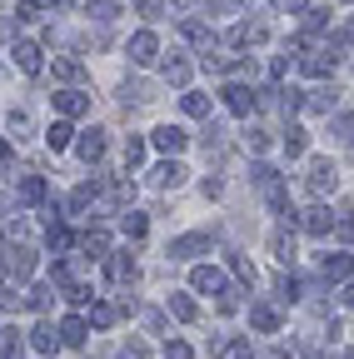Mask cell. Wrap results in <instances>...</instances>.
Returning a JSON list of instances; mask_svg holds the SVG:
<instances>
[{"mask_svg":"<svg viewBox=\"0 0 354 359\" xmlns=\"http://www.w3.org/2000/svg\"><path fill=\"white\" fill-rule=\"evenodd\" d=\"M339 190V175H334V165L325 160V155H315L309 160V195L315 200H325V195H334Z\"/></svg>","mask_w":354,"mask_h":359,"instance_id":"obj_1","label":"cell"},{"mask_svg":"<svg viewBox=\"0 0 354 359\" xmlns=\"http://www.w3.org/2000/svg\"><path fill=\"white\" fill-rule=\"evenodd\" d=\"M299 65L309 70V75H329L334 65H339V45L329 40V45H309V50L299 55Z\"/></svg>","mask_w":354,"mask_h":359,"instance_id":"obj_2","label":"cell"},{"mask_svg":"<svg viewBox=\"0 0 354 359\" xmlns=\"http://www.w3.org/2000/svg\"><path fill=\"white\" fill-rule=\"evenodd\" d=\"M30 275H35V250L11 245V250H6V280H11V285H20V280H30Z\"/></svg>","mask_w":354,"mask_h":359,"instance_id":"obj_3","label":"cell"},{"mask_svg":"<svg viewBox=\"0 0 354 359\" xmlns=\"http://www.w3.org/2000/svg\"><path fill=\"white\" fill-rule=\"evenodd\" d=\"M155 55H160L155 30H135V35H130V60H135V65H155Z\"/></svg>","mask_w":354,"mask_h":359,"instance_id":"obj_4","label":"cell"},{"mask_svg":"<svg viewBox=\"0 0 354 359\" xmlns=\"http://www.w3.org/2000/svg\"><path fill=\"white\" fill-rule=\"evenodd\" d=\"M219 95H225V105H230L235 115H250V110L259 105V90H250V85H225Z\"/></svg>","mask_w":354,"mask_h":359,"instance_id":"obj_5","label":"cell"},{"mask_svg":"<svg viewBox=\"0 0 354 359\" xmlns=\"http://www.w3.org/2000/svg\"><path fill=\"white\" fill-rule=\"evenodd\" d=\"M75 155H80L85 165H95V160H105V130H85L80 140H75Z\"/></svg>","mask_w":354,"mask_h":359,"instance_id":"obj_6","label":"cell"},{"mask_svg":"<svg viewBox=\"0 0 354 359\" xmlns=\"http://www.w3.org/2000/svg\"><path fill=\"white\" fill-rule=\"evenodd\" d=\"M105 280H110V285L135 280V259H130V250H115V255L105 259Z\"/></svg>","mask_w":354,"mask_h":359,"instance_id":"obj_7","label":"cell"},{"mask_svg":"<svg viewBox=\"0 0 354 359\" xmlns=\"http://www.w3.org/2000/svg\"><path fill=\"white\" fill-rule=\"evenodd\" d=\"M150 140H155V150H165V155H180V150H185V140H190V135H185L180 125H160V130L150 135Z\"/></svg>","mask_w":354,"mask_h":359,"instance_id":"obj_8","label":"cell"},{"mask_svg":"<svg viewBox=\"0 0 354 359\" xmlns=\"http://www.w3.org/2000/svg\"><path fill=\"white\" fill-rule=\"evenodd\" d=\"M205 250H210V235H180V240L170 245V259H195Z\"/></svg>","mask_w":354,"mask_h":359,"instance_id":"obj_9","label":"cell"},{"mask_svg":"<svg viewBox=\"0 0 354 359\" xmlns=\"http://www.w3.org/2000/svg\"><path fill=\"white\" fill-rule=\"evenodd\" d=\"M55 110H60L65 120H75V115L90 110V95H80V90H60V95H55Z\"/></svg>","mask_w":354,"mask_h":359,"instance_id":"obj_10","label":"cell"},{"mask_svg":"<svg viewBox=\"0 0 354 359\" xmlns=\"http://www.w3.org/2000/svg\"><path fill=\"white\" fill-rule=\"evenodd\" d=\"M11 55H15V65H20L25 75H40V45H30V40H15V45H11Z\"/></svg>","mask_w":354,"mask_h":359,"instance_id":"obj_11","label":"cell"},{"mask_svg":"<svg viewBox=\"0 0 354 359\" xmlns=\"http://www.w3.org/2000/svg\"><path fill=\"white\" fill-rule=\"evenodd\" d=\"M60 344H65V339H60L55 325H35V330H30V349H40V354H55Z\"/></svg>","mask_w":354,"mask_h":359,"instance_id":"obj_12","label":"cell"},{"mask_svg":"<svg viewBox=\"0 0 354 359\" xmlns=\"http://www.w3.org/2000/svg\"><path fill=\"white\" fill-rule=\"evenodd\" d=\"M150 185L155 190H175V185H185V165H175V160H165L155 175H150Z\"/></svg>","mask_w":354,"mask_h":359,"instance_id":"obj_13","label":"cell"},{"mask_svg":"<svg viewBox=\"0 0 354 359\" xmlns=\"http://www.w3.org/2000/svg\"><path fill=\"white\" fill-rule=\"evenodd\" d=\"M80 250L90 255V259H110V235L105 230H85L80 235Z\"/></svg>","mask_w":354,"mask_h":359,"instance_id":"obj_14","label":"cell"},{"mask_svg":"<svg viewBox=\"0 0 354 359\" xmlns=\"http://www.w3.org/2000/svg\"><path fill=\"white\" fill-rule=\"evenodd\" d=\"M250 325H254V330H264V334L280 330V309H275V304H250Z\"/></svg>","mask_w":354,"mask_h":359,"instance_id":"obj_15","label":"cell"},{"mask_svg":"<svg viewBox=\"0 0 354 359\" xmlns=\"http://www.w3.org/2000/svg\"><path fill=\"white\" fill-rule=\"evenodd\" d=\"M190 285H195V290H225V275L210 269V264H195V269H190Z\"/></svg>","mask_w":354,"mask_h":359,"instance_id":"obj_16","label":"cell"},{"mask_svg":"<svg viewBox=\"0 0 354 359\" xmlns=\"http://www.w3.org/2000/svg\"><path fill=\"white\" fill-rule=\"evenodd\" d=\"M180 30H185V40H190V45H200V50L210 55V45H215V30H210V25H200V20H190V15H185V25H180Z\"/></svg>","mask_w":354,"mask_h":359,"instance_id":"obj_17","label":"cell"},{"mask_svg":"<svg viewBox=\"0 0 354 359\" xmlns=\"http://www.w3.org/2000/svg\"><path fill=\"white\" fill-rule=\"evenodd\" d=\"M354 275V255H329L325 259V280H349Z\"/></svg>","mask_w":354,"mask_h":359,"instance_id":"obj_18","label":"cell"},{"mask_svg":"<svg viewBox=\"0 0 354 359\" xmlns=\"http://www.w3.org/2000/svg\"><path fill=\"white\" fill-rule=\"evenodd\" d=\"M299 224H304V235H329V215H325L320 205H315V210H304Z\"/></svg>","mask_w":354,"mask_h":359,"instance_id":"obj_19","label":"cell"},{"mask_svg":"<svg viewBox=\"0 0 354 359\" xmlns=\"http://www.w3.org/2000/svg\"><path fill=\"white\" fill-rule=\"evenodd\" d=\"M50 70H55V80H80V75H85V65H80L75 55H60V60H50Z\"/></svg>","mask_w":354,"mask_h":359,"instance_id":"obj_20","label":"cell"},{"mask_svg":"<svg viewBox=\"0 0 354 359\" xmlns=\"http://www.w3.org/2000/svg\"><path fill=\"white\" fill-rule=\"evenodd\" d=\"M165 80H170V85H190V60L170 55V60H165Z\"/></svg>","mask_w":354,"mask_h":359,"instance_id":"obj_21","label":"cell"},{"mask_svg":"<svg viewBox=\"0 0 354 359\" xmlns=\"http://www.w3.org/2000/svg\"><path fill=\"white\" fill-rule=\"evenodd\" d=\"M0 354H6V359H20V354H25V339H20V330H15V325H6V339H0Z\"/></svg>","mask_w":354,"mask_h":359,"instance_id":"obj_22","label":"cell"},{"mask_svg":"<svg viewBox=\"0 0 354 359\" xmlns=\"http://www.w3.org/2000/svg\"><path fill=\"white\" fill-rule=\"evenodd\" d=\"M140 165H145V140L130 135V140H125V170H140Z\"/></svg>","mask_w":354,"mask_h":359,"instance_id":"obj_23","label":"cell"},{"mask_svg":"<svg viewBox=\"0 0 354 359\" xmlns=\"http://www.w3.org/2000/svg\"><path fill=\"white\" fill-rule=\"evenodd\" d=\"M85 330H90V320H80V314H75V320H65V325H60V339H65V344H80V339H85Z\"/></svg>","mask_w":354,"mask_h":359,"instance_id":"obj_24","label":"cell"},{"mask_svg":"<svg viewBox=\"0 0 354 359\" xmlns=\"http://www.w3.org/2000/svg\"><path fill=\"white\" fill-rule=\"evenodd\" d=\"M170 314H175V320H195L200 309H195V299H190V294H170Z\"/></svg>","mask_w":354,"mask_h":359,"instance_id":"obj_25","label":"cell"},{"mask_svg":"<svg viewBox=\"0 0 354 359\" xmlns=\"http://www.w3.org/2000/svg\"><path fill=\"white\" fill-rule=\"evenodd\" d=\"M299 20H304V30H309V35H315V30H325L329 11H325V6H304V15H299Z\"/></svg>","mask_w":354,"mask_h":359,"instance_id":"obj_26","label":"cell"},{"mask_svg":"<svg viewBox=\"0 0 354 359\" xmlns=\"http://www.w3.org/2000/svg\"><path fill=\"white\" fill-rule=\"evenodd\" d=\"M46 245H50V250H70V230H65L60 219H55V224H46Z\"/></svg>","mask_w":354,"mask_h":359,"instance_id":"obj_27","label":"cell"},{"mask_svg":"<svg viewBox=\"0 0 354 359\" xmlns=\"http://www.w3.org/2000/svg\"><path fill=\"white\" fill-rule=\"evenodd\" d=\"M20 200H46V180H40V175H25V180H20Z\"/></svg>","mask_w":354,"mask_h":359,"instance_id":"obj_28","label":"cell"},{"mask_svg":"<svg viewBox=\"0 0 354 359\" xmlns=\"http://www.w3.org/2000/svg\"><path fill=\"white\" fill-rule=\"evenodd\" d=\"M70 135H75V130H70L65 120H55V125H50V135H46V140H50V150H65V145H70Z\"/></svg>","mask_w":354,"mask_h":359,"instance_id":"obj_29","label":"cell"},{"mask_svg":"<svg viewBox=\"0 0 354 359\" xmlns=\"http://www.w3.org/2000/svg\"><path fill=\"white\" fill-rule=\"evenodd\" d=\"M90 325H95V330H110V325H115V309H110V304H90Z\"/></svg>","mask_w":354,"mask_h":359,"instance_id":"obj_30","label":"cell"},{"mask_svg":"<svg viewBox=\"0 0 354 359\" xmlns=\"http://www.w3.org/2000/svg\"><path fill=\"white\" fill-rule=\"evenodd\" d=\"M145 230H150V224H145V215H135V210H130V215H125V235H130V240H145Z\"/></svg>","mask_w":354,"mask_h":359,"instance_id":"obj_31","label":"cell"},{"mask_svg":"<svg viewBox=\"0 0 354 359\" xmlns=\"http://www.w3.org/2000/svg\"><path fill=\"white\" fill-rule=\"evenodd\" d=\"M230 269H235V275H240L245 285H254V280H259V275H254V264H250L245 255H230Z\"/></svg>","mask_w":354,"mask_h":359,"instance_id":"obj_32","label":"cell"},{"mask_svg":"<svg viewBox=\"0 0 354 359\" xmlns=\"http://www.w3.org/2000/svg\"><path fill=\"white\" fill-rule=\"evenodd\" d=\"M245 150H270V135H264V130H245Z\"/></svg>","mask_w":354,"mask_h":359,"instance_id":"obj_33","label":"cell"},{"mask_svg":"<svg viewBox=\"0 0 354 359\" xmlns=\"http://www.w3.org/2000/svg\"><path fill=\"white\" fill-rule=\"evenodd\" d=\"M20 304H25V309H46V304H50V290H46V285H40V290H30V294H25Z\"/></svg>","mask_w":354,"mask_h":359,"instance_id":"obj_34","label":"cell"},{"mask_svg":"<svg viewBox=\"0 0 354 359\" xmlns=\"http://www.w3.org/2000/svg\"><path fill=\"white\" fill-rule=\"evenodd\" d=\"M165 359H195V349H190L185 339H170V344H165Z\"/></svg>","mask_w":354,"mask_h":359,"instance_id":"obj_35","label":"cell"},{"mask_svg":"<svg viewBox=\"0 0 354 359\" xmlns=\"http://www.w3.org/2000/svg\"><path fill=\"white\" fill-rule=\"evenodd\" d=\"M180 105H185V115H210V100L205 95H185Z\"/></svg>","mask_w":354,"mask_h":359,"instance_id":"obj_36","label":"cell"},{"mask_svg":"<svg viewBox=\"0 0 354 359\" xmlns=\"http://www.w3.org/2000/svg\"><path fill=\"white\" fill-rule=\"evenodd\" d=\"M285 150H290V155H304V130H299V125L285 135Z\"/></svg>","mask_w":354,"mask_h":359,"instance_id":"obj_37","label":"cell"},{"mask_svg":"<svg viewBox=\"0 0 354 359\" xmlns=\"http://www.w3.org/2000/svg\"><path fill=\"white\" fill-rule=\"evenodd\" d=\"M65 299H70V304H90L95 294H90V290H85V285H70V290H65Z\"/></svg>","mask_w":354,"mask_h":359,"instance_id":"obj_38","label":"cell"},{"mask_svg":"<svg viewBox=\"0 0 354 359\" xmlns=\"http://www.w3.org/2000/svg\"><path fill=\"white\" fill-rule=\"evenodd\" d=\"M339 235L354 245V205H344V219H339Z\"/></svg>","mask_w":354,"mask_h":359,"instance_id":"obj_39","label":"cell"},{"mask_svg":"<svg viewBox=\"0 0 354 359\" xmlns=\"http://www.w3.org/2000/svg\"><path fill=\"white\" fill-rule=\"evenodd\" d=\"M219 309L235 314V309H240V290H225V294H219Z\"/></svg>","mask_w":354,"mask_h":359,"instance_id":"obj_40","label":"cell"},{"mask_svg":"<svg viewBox=\"0 0 354 359\" xmlns=\"http://www.w3.org/2000/svg\"><path fill=\"white\" fill-rule=\"evenodd\" d=\"M135 6H140V15H160V11H165V0H135Z\"/></svg>","mask_w":354,"mask_h":359,"instance_id":"obj_41","label":"cell"},{"mask_svg":"<svg viewBox=\"0 0 354 359\" xmlns=\"http://www.w3.org/2000/svg\"><path fill=\"white\" fill-rule=\"evenodd\" d=\"M120 354H125V359H145V344H140V339H130V344H125Z\"/></svg>","mask_w":354,"mask_h":359,"instance_id":"obj_42","label":"cell"},{"mask_svg":"<svg viewBox=\"0 0 354 359\" xmlns=\"http://www.w3.org/2000/svg\"><path fill=\"white\" fill-rule=\"evenodd\" d=\"M175 11H200V6H210V0H170Z\"/></svg>","mask_w":354,"mask_h":359,"instance_id":"obj_43","label":"cell"},{"mask_svg":"<svg viewBox=\"0 0 354 359\" xmlns=\"http://www.w3.org/2000/svg\"><path fill=\"white\" fill-rule=\"evenodd\" d=\"M339 40H349V45H354V15L344 20V30H339Z\"/></svg>","mask_w":354,"mask_h":359,"instance_id":"obj_44","label":"cell"},{"mask_svg":"<svg viewBox=\"0 0 354 359\" xmlns=\"http://www.w3.org/2000/svg\"><path fill=\"white\" fill-rule=\"evenodd\" d=\"M230 359H254V354H250V344H235V349H230Z\"/></svg>","mask_w":354,"mask_h":359,"instance_id":"obj_45","label":"cell"},{"mask_svg":"<svg viewBox=\"0 0 354 359\" xmlns=\"http://www.w3.org/2000/svg\"><path fill=\"white\" fill-rule=\"evenodd\" d=\"M344 304H349V309H354V285H349V290H344Z\"/></svg>","mask_w":354,"mask_h":359,"instance_id":"obj_46","label":"cell"},{"mask_svg":"<svg viewBox=\"0 0 354 359\" xmlns=\"http://www.w3.org/2000/svg\"><path fill=\"white\" fill-rule=\"evenodd\" d=\"M270 359H290V354H285V349H270Z\"/></svg>","mask_w":354,"mask_h":359,"instance_id":"obj_47","label":"cell"},{"mask_svg":"<svg viewBox=\"0 0 354 359\" xmlns=\"http://www.w3.org/2000/svg\"><path fill=\"white\" fill-rule=\"evenodd\" d=\"M35 6H55V0H35Z\"/></svg>","mask_w":354,"mask_h":359,"instance_id":"obj_48","label":"cell"},{"mask_svg":"<svg viewBox=\"0 0 354 359\" xmlns=\"http://www.w3.org/2000/svg\"><path fill=\"white\" fill-rule=\"evenodd\" d=\"M290 6H304V0H290Z\"/></svg>","mask_w":354,"mask_h":359,"instance_id":"obj_49","label":"cell"}]
</instances>
